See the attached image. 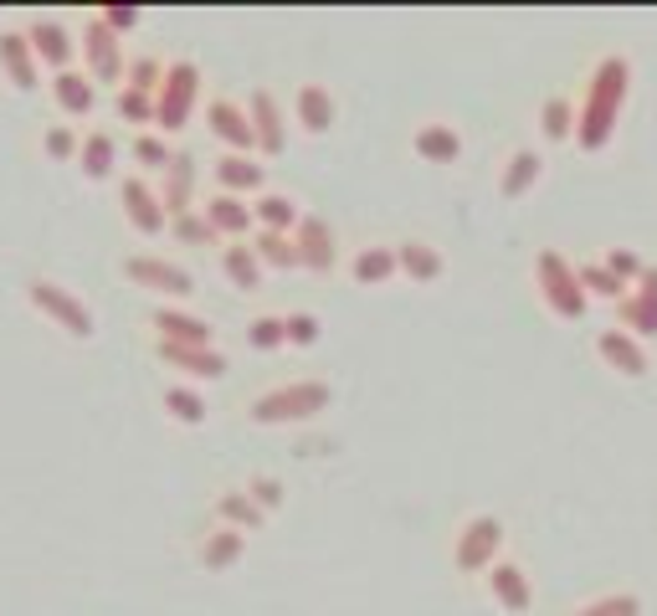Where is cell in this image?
<instances>
[{"label": "cell", "instance_id": "e575fe53", "mask_svg": "<svg viewBox=\"0 0 657 616\" xmlns=\"http://www.w3.org/2000/svg\"><path fill=\"white\" fill-rule=\"evenodd\" d=\"M252 252L262 257V268H278V272L303 268V262H299V241L283 237V231H252Z\"/></svg>", "mask_w": 657, "mask_h": 616}, {"label": "cell", "instance_id": "60d3db41", "mask_svg": "<svg viewBox=\"0 0 657 616\" xmlns=\"http://www.w3.org/2000/svg\"><path fill=\"white\" fill-rule=\"evenodd\" d=\"M134 160L144 170H154V175H164L170 160H175V150H170V139L164 134H150V129H144V134H134Z\"/></svg>", "mask_w": 657, "mask_h": 616}, {"label": "cell", "instance_id": "7c38bea8", "mask_svg": "<svg viewBox=\"0 0 657 616\" xmlns=\"http://www.w3.org/2000/svg\"><path fill=\"white\" fill-rule=\"evenodd\" d=\"M616 318L622 329H632V339H657V268H647L632 293L616 303Z\"/></svg>", "mask_w": 657, "mask_h": 616}, {"label": "cell", "instance_id": "836d02e7", "mask_svg": "<svg viewBox=\"0 0 657 616\" xmlns=\"http://www.w3.org/2000/svg\"><path fill=\"white\" fill-rule=\"evenodd\" d=\"M575 123H581V108L570 104V98H545L539 104V134L550 139V144H560V139H575Z\"/></svg>", "mask_w": 657, "mask_h": 616}, {"label": "cell", "instance_id": "603a6c76", "mask_svg": "<svg viewBox=\"0 0 657 616\" xmlns=\"http://www.w3.org/2000/svg\"><path fill=\"white\" fill-rule=\"evenodd\" d=\"M160 201L170 210V221L175 216H191V201H195V160L191 154H175L170 170L160 175Z\"/></svg>", "mask_w": 657, "mask_h": 616}, {"label": "cell", "instance_id": "83f0119b", "mask_svg": "<svg viewBox=\"0 0 657 616\" xmlns=\"http://www.w3.org/2000/svg\"><path fill=\"white\" fill-rule=\"evenodd\" d=\"M396 272H401V262H396V247H386V241L359 247L355 262H349V278H355L359 288H380V283H390Z\"/></svg>", "mask_w": 657, "mask_h": 616}, {"label": "cell", "instance_id": "8d00e7d4", "mask_svg": "<svg viewBox=\"0 0 657 616\" xmlns=\"http://www.w3.org/2000/svg\"><path fill=\"white\" fill-rule=\"evenodd\" d=\"M164 411H170L180 426H201V421H206V396L191 391V386H170V391H164Z\"/></svg>", "mask_w": 657, "mask_h": 616}, {"label": "cell", "instance_id": "8fae6325", "mask_svg": "<svg viewBox=\"0 0 657 616\" xmlns=\"http://www.w3.org/2000/svg\"><path fill=\"white\" fill-rule=\"evenodd\" d=\"M26 42H31V52H36V62H42V67H52V73H67V67H73V57H77L73 31L62 26L57 15H36V21L26 26Z\"/></svg>", "mask_w": 657, "mask_h": 616}, {"label": "cell", "instance_id": "ab89813d", "mask_svg": "<svg viewBox=\"0 0 657 616\" xmlns=\"http://www.w3.org/2000/svg\"><path fill=\"white\" fill-rule=\"evenodd\" d=\"M570 616H643V596H632V591H612V596H596V602L575 606Z\"/></svg>", "mask_w": 657, "mask_h": 616}, {"label": "cell", "instance_id": "4dcf8cb0", "mask_svg": "<svg viewBox=\"0 0 657 616\" xmlns=\"http://www.w3.org/2000/svg\"><path fill=\"white\" fill-rule=\"evenodd\" d=\"M216 525H231L241 534H252V529L268 525V514L257 509V498L247 488H226V494H216Z\"/></svg>", "mask_w": 657, "mask_h": 616}, {"label": "cell", "instance_id": "d590c367", "mask_svg": "<svg viewBox=\"0 0 657 616\" xmlns=\"http://www.w3.org/2000/svg\"><path fill=\"white\" fill-rule=\"evenodd\" d=\"M575 272H581V288H585V293H591V299L622 303V299H627V293H632V288L622 283V278H616V272L606 268V262H581V268H575Z\"/></svg>", "mask_w": 657, "mask_h": 616}, {"label": "cell", "instance_id": "f6af8a7d", "mask_svg": "<svg viewBox=\"0 0 657 616\" xmlns=\"http://www.w3.org/2000/svg\"><path fill=\"white\" fill-rule=\"evenodd\" d=\"M283 324H288V345H299V349L319 345V334H324V324L314 314H283Z\"/></svg>", "mask_w": 657, "mask_h": 616}, {"label": "cell", "instance_id": "7402d4cb", "mask_svg": "<svg viewBox=\"0 0 657 616\" xmlns=\"http://www.w3.org/2000/svg\"><path fill=\"white\" fill-rule=\"evenodd\" d=\"M293 114H299V123H303V134H328L334 129V93L324 88V83H303L299 93H293Z\"/></svg>", "mask_w": 657, "mask_h": 616}, {"label": "cell", "instance_id": "ac0fdd59", "mask_svg": "<svg viewBox=\"0 0 657 616\" xmlns=\"http://www.w3.org/2000/svg\"><path fill=\"white\" fill-rule=\"evenodd\" d=\"M216 185H222L226 196H262V185H268V165L257 160V154H222L216 160Z\"/></svg>", "mask_w": 657, "mask_h": 616}, {"label": "cell", "instance_id": "3957f363", "mask_svg": "<svg viewBox=\"0 0 657 616\" xmlns=\"http://www.w3.org/2000/svg\"><path fill=\"white\" fill-rule=\"evenodd\" d=\"M535 288L554 318H581L585 309H591V293L581 288L575 262H570L566 252H554V247H545V252L535 257Z\"/></svg>", "mask_w": 657, "mask_h": 616}, {"label": "cell", "instance_id": "8992f818", "mask_svg": "<svg viewBox=\"0 0 657 616\" xmlns=\"http://www.w3.org/2000/svg\"><path fill=\"white\" fill-rule=\"evenodd\" d=\"M498 550H504V519L493 514H473L463 529H457V544H452V565L463 575H488L498 565Z\"/></svg>", "mask_w": 657, "mask_h": 616}, {"label": "cell", "instance_id": "30bf717a", "mask_svg": "<svg viewBox=\"0 0 657 616\" xmlns=\"http://www.w3.org/2000/svg\"><path fill=\"white\" fill-rule=\"evenodd\" d=\"M206 129L226 144V154H257V134H252V114H247V104L211 98L206 104Z\"/></svg>", "mask_w": 657, "mask_h": 616}, {"label": "cell", "instance_id": "d6a6232c", "mask_svg": "<svg viewBox=\"0 0 657 616\" xmlns=\"http://www.w3.org/2000/svg\"><path fill=\"white\" fill-rule=\"evenodd\" d=\"M114 160H119V144H114V134H108V129H93V134H83L77 165H83V175H88V181H108V175H114Z\"/></svg>", "mask_w": 657, "mask_h": 616}, {"label": "cell", "instance_id": "ffe728a7", "mask_svg": "<svg viewBox=\"0 0 657 616\" xmlns=\"http://www.w3.org/2000/svg\"><path fill=\"white\" fill-rule=\"evenodd\" d=\"M206 221L222 231V237H231V241H252V231H257V216H252V201H241V196H226V191H216V196L206 201Z\"/></svg>", "mask_w": 657, "mask_h": 616}, {"label": "cell", "instance_id": "b9f144b4", "mask_svg": "<svg viewBox=\"0 0 657 616\" xmlns=\"http://www.w3.org/2000/svg\"><path fill=\"white\" fill-rule=\"evenodd\" d=\"M247 345L262 349V355H268V349H283L288 345V324L278 314H257L252 324H247Z\"/></svg>", "mask_w": 657, "mask_h": 616}, {"label": "cell", "instance_id": "e0dca14e", "mask_svg": "<svg viewBox=\"0 0 657 616\" xmlns=\"http://www.w3.org/2000/svg\"><path fill=\"white\" fill-rule=\"evenodd\" d=\"M0 73L11 83L15 93H31L36 88V77H42V62L31 52L26 31H0Z\"/></svg>", "mask_w": 657, "mask_h": 616}, {"label": "cell", "instance_id": "5bb4252c", "mask_svg": "<svg viewBox=\"0 0 657 616\" xmlns=\"http://www.w3.org/2000/svg\"><path fill=\"white\" fill-rule=\"evenodd\" d=\"M150 329L160 334V345H185V349H211V339H216L206 318L185 314V309H154Z\"/></svg>", "mask_w": 657, "mask_h": 616}, {"label": "cell", "instance_id": "6da1fadb", "mask_svg": "<svg viewBox=\"0 0 657 616\" xmlns=\"http://www.w3.org/2000/svg\"><path fill=\"white\" fill-rule=\"evenodd\" d=\"M627 88H632V62L627 57H601L591 83H585L581 123H575V144H581L585 154H596V150L612 144L622 104H627Z\"/></svg>", "mask_w": 657, "mask_h": 616}, {"label": "cell", "instance_id": "f1b7e54d", "mask_svg": "<svg viewBox=\"0 0 657 616\" xmlns=\"http://www.w3.org/2000/svg\"><path fill=\"white\" fill-rule=\"evenodd\" d=\"M222 272L237 293H257L268 268H262V257L252 252V241H231V247H222Z\"/></svg>", "mask_w": 657, "mask_h": 616}, {"label": "cell", "instance_id": "f35d334b", "mask_svg": "<svg viewBox=\"0 0 657 616\" xmlns=\"http://www.w3.org/2000/svg\"><path fill=\"white\" fill-rule=\"evenodd\" d=\"M170 231H175V241H185V247H216V241H222V231L206 221V210L175 216V221H170Z\"/></svg>", "mask_w": 657, "mask_h": 616}, {"label": "cell", "instance_id": "5b68a950", "mask_svg": "<svg viewBox=\"0 0 657 616\" xmlns=\"http://www.w3.org/2000/svg\"><path fill=\"white\" fill-rule=\"evenodd\" d=\"M26 303L42 318H52L62 334H73V339H93V309L77 299V293H67L62 283H52V278H31V283H26Z\"/></svg>", "mask_w": 657, "mask_h": 616}, {"label": "cell", "instance_id": "bcb514c9", "mask_svg": "<svg viewBox=\"0 0 657 616\" xmlns=\"http://www.w3.org/2000/svg\"><path fill=\"white\" fill-rule=\"evenodd\" d=\"M606 268H612L616 278H622V283L632 288V283H637V278L647 272V262H643L637 252H627V247H612V252H606Z\"/></svg>", "mask_w": 657, "mask_h": 616}, {"label": "cell", "instance_id": "c3c4849f", "mask_svg": "<svg viewBox=\"0 0 657 616\" xmlns=\"http://www.w3.org/2000/svg\"><path fill=\"white\" fill-rule=\"evenodd\" d=\"M98 15H104L108 31H119V36H123V31H134V26H139V11H134V6H104Z\"/></svg>", "mask_w": 657, "mask_h": 616}, {"label": "cell", "instance_id": "ee69618b", "mask_svg": "<svg viewBox=\"0 0 657 616\" xmlns=\"http://www.w3.org/2000/svg\"><path fill=\"white\" fill-rule=\"evenodd\" d=\"M114 114H119L123 123H154V98L150 93H134V88H119Z\"/></svg>", "mask_w": 657, "mask_h": 616}, {"label": "cell", "instance_id": "7bdbcfd3", "mask_svg": "<svg viewBox=\"0 0 657 616\" xmlns=\"http://www.w3.org/2000/svg\"><path fill=\"white\" fill-rule=\"evenodd\" d=\"M77 150H83V134L67 129V123H52V129L42 134V154H46V160H77Z\"/></svg>", "mask_w": 657, "mask_h": 616}, {"label": "cell", "instance_id": "74e56055", "mask_svg": "<svg viewBox=\"0 0 657 616\" xmlns=\"http://www.w3.org/2000/svg\"><path fill=\"white\" fill-rule=\"evenodd\" d=\"M164 73H170V62L160 57H129V73H123V88H134V93H160L164 88Z\"/></svg>", "mask_w": 657, "mask_h": 616}, {"label": "cell", "instance_id": "7a4b0ae2", "mask_svg": "<svg viewBox=\"0 0 657 616\" xmlns=\"http://www.w3.org/2000/svg\"><path fill=\"white\" fill-rule=\"evenodd\" d=\"M328 401H334V391L324 380H288V386H272L257 396L247 417L257 426H299V421H314L319 411H328Z\"/></svg>", "mask_w": 657, "mask_h": 616}, {"label": "cell", "instance_id": "cb8c5ba5", "mask_svg": "<svg viewBox=\"0 0 657 616\" xmlns=\"http://www.w3.org/2000/svg\"><path fill=\"white\" fill-rule=\"evenodd\" d=\"M411 150L427 160V165H457L463 160V134L452 123H421L411 134Z\"/></svg>", "mask_w": 657, "mask_h": 616}, {"label": "cell", "instance_id": "4316f807", "mask_svg": "<svg viewBox=\"0 0 657 616\" xmlns=\"http://www.w3.org/2000/svg\"><path fill=\"white\" fill-rule=\"evenodd\" d=\"M241 555H247V534L231 525H216L206 540H201V550H195V560H201L206 571H231Z\"/></svg>", "mask_w": 657, "mask_h": 616}, {"label": "cell", "instance_id": "1f68e13d", "mask_svg": "<svg viewBox=\"0 0 657 616\" xmlns=\"http://www.w3.org/2000/svg\"><path fill=\"white\" fill-rule=\"evenodd\" d=\"M539 175H545V160H539L535 150H514V154H508V165H504V175H498V196H504V201L529 196Z\"/></svg>", "mask_w": 657, "mask_h": 616}, {"label": "cell", "instance_id": "9c48e42d", "mask_svg": "<svg viewBox=\"0 0 657 616\" xmlns=\"http://www.w3.org/2000/svg\"><path fill=\"white\" fill-rule=\"evenodd\" d=\"M119 206H123V221L134 226L139 237H160L170 226V210H164L160 191H154L144 175H123L119 181Z\"/></svg>", "mask_w": 657, "mask_h": 616}, {"label": "cell", "instance_id": "ba28073f", "mask_svg": "<svg viewBox=\"0 0 657 616\" xmlns=\"http://www.w3.org/2000/svg\"><path fill=\"white\" fill-rule=\"evenodd\" d=\"M123 278L134 288H144V293H160V299H191L195 293V278L180 262H170V257H123Z\"/></svg>", "mask_w": 657, "mask_h": 616}, {"label": "cell", "instance_id": "4fadbf2b", "mask_svg": "<svg viewBox=\"0 0 657 616\" xmlns=\"http://www.w3.org/2000/svg\"><path fill=\"white\" fill-rule=\"evenodd\" d=\"M247 114H252L257 154H268V160H278V154L288 150V123H283V104H278V98H272L268 88H257L252 98H247Z\"/></svg>", "mask_w": 657, "mask_h": 616}, {"label": "cell", "instance_id": "7dc6e473", "mask_svg": "<svg viewBox=\"0 0 657 616\" xmlns=\"http://www.w3.org/2000/svg\"><path fill=\"white\" fill-rule=\"evenodd\" d=\"M247 494L257 498V509L268 514V509H278V504H283V483H278V478H252V483H247Z\"/></svg>", "mask_w": 657, "mask_h": 616}, {"label": "cell", "instance_id": "2e32d148", "mask_svg": "<svg viewBox=\"0 0 657 616\" xmlns=\"http://www.w3.org/2000/svg\"><path fill=\"white\" fill-rule=\"evenodd\" d=\"M488 596L504 606L508 616H524L535 606V586H529V571H524L519 560H498L488 571Z\"/></svg>", "mask_w": 657, "mask_h": 616}, {"label": "cell", "instance_id": "9a60e30c", "mask_svg": "<svg viewBox=\"0 0 657 616\" xmlns=\"http://www.w3.org/2000/svg\"><path fill=\"white\" fill-rule=\"evenodd\" d=\"M293 241H299V262L309 272H334V262H340V241H334V226H328L324 216H303L299 231H293Z\"/></svg>", "mask_w": 657, "mask_h": 616}, {"label": "cell", "instance_id": "d6986e66", "mask_svg": "<svg viewBox=\"0 0 657 616\" xmlns=\"http://www.w3.org/2000/svg\"><path fill=\"white\" fill-rule=\"evenodd\" d=\"M596 355L606 365H612L616 376H647L653 370V360H647V349H643V339H632L627 329H606V334H596Z\"/></svg>", "mask_w": 657, "mask_h": 616}, {"label": "cell", "instance_id": "484cf974", "mask_svg": "<svg viewBox=\"0 0 657 616\" xmlns=\"http://www.w3.org/2000/svg\"><path fill=\"white\" fill-rule=\"evenodd\" d=\"M396 262H401V272L411 278V283H437V278L448 272V257L437 252L432 241H421V237L396 241Z\"/></svg>", "mask_w": 657, "mask_h": 616}, {"label": "cell", "instance_id": "52a82bcc", "mask_svg": "<svg viewBox=\"0 0 657 616\" xmlns=\"http://www.w3.org/2000/svg\"><path fill=\"white\" fill-rule=\"evenodd\" d=\"M83 73L93 77V83H123V73H129V62H123V36L119 31H108V21L98 11L83 21Z\"/></svg>", "mask_w": 657, "mask_h": 616}, {"label": "cell", "instance_id": "d4e9b609", "mask_svg": "<svg viewBox=\"0 0 657 616\" xmlns=\"http://www.w3.org/2000/svg\"><path fill=\"white\" fill-rule=\"evenodd\" d=\"M154 349H160V360L170 370H180V376H191V380L226 376V355H216V349H185V345H154Z\"/></svg>", "mask_w": 657, "mask_h": 616}, {"label": "cell", "instance_id": "f546056e", "mask_svg": "<svg viewBox=\"0 0 657 616\" xmlns=\"http://www.w3.org/2000/svg\"><path fill=\"white\" fill-rule=\"evenodd\" d=\"M252 216H257V231H283V237H293L303 221L299 201L283 196V191H262V196L252 201Z\"/></svg>", "mask_w": 657, "mask_h": 616}, {"label": "cell", "instance_id": "277c9868", "mask_svg": "<svg viewBox=\"0 0 657 616\" xmlns=\"http://www.w3.org/2000/svg\"><path fill=\"white\" fill-rule=\"evenodd\" d=\"M195 104H201V67L191 57L170 62V73H164V88L154 93V123H160L164 134H180L185 123H191Z\"/></svg>", "mask_w": 657, "mask_h": 616}, {"label": "cell", "instance_id": "44dd1931", "mask_svg": "<svg viewBox=\"0 0 657 616\" xmlns=\"http://www.w3.org/2000/svg\"><path fill=\"white\" fill-rule=\"evenodd\" d=\"M52 104L67 114V119H93V108H98V83L88 73H52Z\"/></svg>", "mask_w": 657, "mask_h": 616}]
</instances>
